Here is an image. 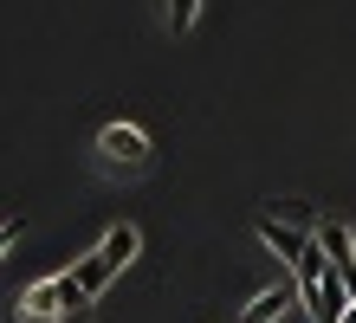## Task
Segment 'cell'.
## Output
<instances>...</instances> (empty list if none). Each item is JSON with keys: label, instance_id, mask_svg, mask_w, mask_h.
<instances>
[{"label": "cell", "instance_id": "1", "mask_svg": "<svg viewBox=\"0 0 356 323\" xmlns=\"http://www.w3.org/2000/svg\"><path fill=\"white\" fill-rule=\"evenodd\" d=\"M13 310H19V323H72V317L91 310V297H85V285H78L72 272H58V278L26 285V297H19Z\"/></svg>", "mask_w": 356, "mask_h": 323}, {"label": "cell", "instance_id": "2", "mask_svg": "<svg viewBox=\"0 0 356 323\" xmlns=\"http://www.w3.org/2000/svg\"><path fill=\"white\" fill-rule=\"evenodd\" d=\"M259 240L285 258V265H298V258L318 246V226H291V220H279V213H259Z\"/></svg>", "mask_w": 356, "mask_h": 323}, {"label": "cell", "instance_id": "3", "mask_svg": "<svg viewBox=\"0 0 356 323\" xmlns=\"http://www.w3.org/2000/svg\"><path fill=\"white\" fill-rule=\"evenodd\" d=\"M97 149L111 162H123V168H143V162H149V136H143L136 123H104L97 129Z\"/></svg>", "mask_w": 356, "mask_h": 323}, {"label": "cell", "instance_id": "4", "mask_svg": "<svg viewBox=\"0 0 356 323\" xmlns=\"http://www.w3.org/2000/svg\"><path fill=\"white\" fill-rule=\"evenodd\" d=\"M318 246L330 252V265H356V233H350V220H318Z\"/></svg>", "mask_w": 356, "mask_h": 323}, {"label": "cell", "instance_id": "5", "mask_svg": "<svg viewBox=\"0 0 356 323\" xmlns=\"http://www.w3.org/2000/svg\"><path fill=\"white\" fill-rule=\"evenodd\" d=\"M136 226H111V233H104V240H97V258H104V265H111V272H123V265H130V258H136Z\"/></svg>", "mask_w": 356, "mask_h": 323}, {"label": "cell", "instance_id": "6", "mask_svg": "<svg viewBox=\"0 0 356 323\" xmlns=\"http://www.w3.org/2000/svg\"><path fill=\"white\" fill-rule=\"evenodd\" d=\"M291 310V285H272V291H259L253 304L240 310V323H272V317H285Z\"/></svg>", "mask_w": 356, "mask_h": 323}, {"label": "cell", "instance_id": "7", "mask_svg": "<svg viewBox=\"0 0 356 323\" xmlns=\"http://www.w3.org/2000/svg\"><path fill=\"white\" fill-rule=\"evenodd\" d=\"M195 13H201V0H169V26H175V33L195 26Z\"/></svg>", "mask_w": 356, "mask_h": 323}, {"label": "cell", "instance_id": "8", "mask_svg": "<svg viewBox=\"0 0 356 323\" xmlns=\"http://www.w3.org/2000/svg\"><path fill=\"white\" fill-rule=\"evenodd\" d=\"M19 233H26V220H19V213H7V220H0V252H7Z\"/></svg>", "mask_w": 356, "mask_h": 323}]
</instances>
